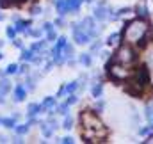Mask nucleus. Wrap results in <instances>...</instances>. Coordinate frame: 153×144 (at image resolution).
<instances>
[{
	"label": "nucleus",
	"instance_id": "nucleus-1",
	"mask_svg": "<svg viewBox=\"0 0 153 144\" xmlns=\"http://www.w3.org/2000/svg\"><path fill=\"white\" fill-rule=\"evenodd\" d=\"M80 135L87 143H102L107 139V128L93 110L80 114Z\"/></svg>",
	"mask_w": 153,
	"mask_h": 144
},
{
	"label": "nucleus",
	"instance_id": "nucleus-2",
	"mask_svg": "<svg viewBox=\"0 0 153 144\" xmlns=\"http://www.w3.org/2000/svg\"><path fill=\"white\" fill-rule=\"evenodd\" d=\"M148 34V23L144 20H134L126 25L123 37L126 45H139Z\"/></svg>",
	"mask_w": 153,
	"mask_h": 144
}]
</instances>
